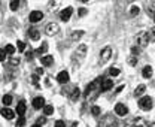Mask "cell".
I'll list each match as a JSON object with an SVG mask.
<instances>
[{"label":"cell","mask_w":155,"mask_h":127,"mask_svg":"<svg viewBox=\"0 0 155 127\" xmlns=\"http://www.w3.org/2000/svg\"><path fill=\"white\" fill-rule=\"evenodd\" d=\"M103 79H96V81H93L90 85L86 87V90H85V97H91V96H94V94H97L99 91H100V82H101Z\"/></svg>","instance_id":"cell-1"},{"label":"cell","mask_w":155,"mask_h":127,"mask_svg":"<svg viewBox=\"0 0 155 127\" xmlns=\"http://www.w3.org/2000/svg\"><path fill=\"white\" fill-rule=\"evenodd\" d=\"M152 106H154L152 97H148V96H145V97L139 99V108H142L143 111H151V109H152Z\"/></svg>","instance_id":"cell-2"},{"label":"cell","mask_w":155,"mask_h":127,"mask_svg":"<svg viewBox=\"0 0 155 127\" xmlns=\"http://www.w3.org/2000/svg\"><path fill=\"white\" fill-rule=\"evenodd\" d=\"M136 40H137V43H139L140 48H145V46L149 43V35H148V32H140V33H137Z\"/></svg>","instance_id":"cell-3"},{"label":"cell","mask_w":155,"mask_h":127,"mask_svg":"<svg viewBox=\"0 0 155 127\" xmlns=\"http://www.w3.org/2000/svg\"><path fill=\"white\" fill-rule=\"evenodd\" d=\"M60 32V27L55 24V22H49L46 27H45V33L48 35V36H54V35H57Z\"/></svg>","instance_id":"cell-4"},{"label":"cell","mask_w":155,"mask_h":127,"mask_svg":"<svg viewBox=\"0 0 155 127\" xmlns=\"http://www.w3.org/2000/svg\"><path fill=\"white\" fill-rule=\"evenodd\" d=\"M72 14H73V8H72V6H69V8H66V9H63V11H61V14H60V18H61V21H64V22H67V21L70 19Z\"/></svg>","instance_id":"cell-5"},{"label":"cell","mask_w":155,"mask_h":127,"mask_svg":"<svg viewBox=\"0 0 155 127\" xmlns=\"http://www.w3.org/2000/svg\"><path fill=\"white\" fill-rule=\"evenodd\" d=\"M110 56H112V48H110V46H106V48L101 51V54H100V61H101V64L106 63V61L110 58Z\"/></svg>","instance_id":"cell-6"},{"label":"cell","mask_w":155,"mask_h":127,"mask_svg":"<svg viewBox=\"0 0 155 127\" xmlns=\"http://www.w3.org/2000/svg\"><path fill=\"white\" fill-rule=\"evenodd\" d=\"M127 112H128V109H127V106H125L124 103H116V105H115V114H116V115L125 117Z\"/></svg>","instance_id":"cell-7"},{"label":"cell","mask_w":155,"mask_h":127,"mask_svg":"<svg viewBox=\"0 0 155 127\" xmlns=\"http://www.w3.org/2000/svg\"><path fill=\"white\" fill-rule=\"evenodd\" d=\"M33 108L34 109H43V106H45V99L43 97H40V96H37V97H34L33 99Z\"/></svg>","instance_id":"cell-8"},{"label":"cell","mask_w":155,"mask_h":127,"mask_svg":"<svg viewBox=\"0 0 155 127\" xmlns=\"http://www.w3.org/2000/svg\"><path fill=\"white\" fill-rule=\"evenodd\" d=\"M57 81L60 84H67L69 82V72L67 70H61L58 75H57Z\"/></svg>","instance_id":"cell-9"},{"label":"cell","mask_w":155,"mask_h":127,"mask_svg":"<svg viewBox=\"0 0 155 127\" xmlns=\"http://www.w3.org/2000/svg\"><path fill=\"white\" fill-rule=\"evenodd\" d=\"M101 126L103 127H118V121L110 115H107V117H104V123H101Z\"/></svg>","instance_id":"cell-10"},{"label":"cell","mask_w":155,"mask_h":127,"mask_svg":"<svg viewBox=\"0 0 155 127\" xmlns=\"http://www.w3.org/2000/svg\"><path fill=\"white\" fill-rule=\"evenodd\" d=\"M42 18H43V14H42L40 11H33V12H30V15H29L30 22H39Z\"/></svg>","instance_id":"cell-11"},{"label":"cell","mask_w":155,"mask_h":127,"mask_svg":"<svg viewBox=\"0 0 155 127\" xmlns=\"http://www.w3.org/2000/svg\"><path fill=\"white\" fill-rule=\"evenodd\" d=\"M112 87H114V81H112V79H103V81H101V85H100V91H101V93L109 91Z\"/></svg>","instance_id":"cell-12"},{"label":"cell","mask_w":155,"mask_h":127,"mask_svg":"<svg viewBox=\"0 0 155 127\" xmlns=\"http://www.w3.org/2000/svg\"><path fill=\"white\" fill-rule=\"evenodd\" d=\"M26 108H27V106H26V102H24V100H19L15 111H16V114H18L19 117H24V114H26Z\"/></svg>","instance_id":"cell-13"},{"label":"cell","mask_w":155,"mask_h":127,"mask_svg":"<svg viewBox=\"0 0 155 127\" xmlns=\"http://www.w3.org/2000/svg\"><path fill=\"white\" fill-rule=\"evenodd\" d=\"M2 115H3L6 120H12V118L15 117V112H14L11 108H6V106H5V108L2 109Z\"/></svg>","instance_id":"cell-14"},{"label":"cell","mask_w":155,"mask_h":127,"mask_svg":"<svg viewBox=\"0 0 155 127\" xmlns=\"http://www.w3.org/2000/svg\"><path fill=\"white\" fill-rule=\"evenodd\" d=\"M40 63H42L43 66H51V64L54 63V57H52V56H43V57L40 58Z\"/></svg>","instance_id":"cell-15"},{"label":"cell","mask_w":155,"mask_h":127,"mask_svg":"<svg viewBox=\"0 0 155 127\" xmlns=\"http://www.w3.org/2000/svg\"><path fill=\"white\" fill-rule=\"evenodd\" d=\"M142 75H143V78L149 79L151 76H152V67H151V66H145L143 70H142Z\"/></svg>","instance_id":"cell-16"},{"label":"cell","mask_w":155,"mask_h":127,"mask_svg":"<svg viewBox=\"0 0 155 127\" xmlns=\"http://www.w3.org/2000/svg\"><path fill=\"white\" fill-rule=\"evenodd\" d=\"M145 91H146V85H145V84H140V85L134 90V96H136V97H140Z\"/></svg>","instance_id":"cell-17"},{"label":"cell","mask_w":155,"mask_h":127,"mask_svg":"<svg viewBox=\"0 0 155 127\" xmlns=\"http://www.w3.org/2000/svg\"><path fill=\"white\" fill-rule=\"evenodd\" d=\"M46 49H48V43L46 42H43L37 49H36V54H39V56H42V54H45L46 53Z\"/></svg>","instance_id":"cell-18"},{"label":"cell","mask_w":155,"mask_h":127,"mask_svg":"<svg viewBox=\"0 0 155 127\" xmlns=\"http://www.w3.org/2000/svg\"><path fill=\"white\" fill-rule=\"evenodd\" d=\"M29 35H30V39H33V40H39V38H40V33L36 29H31L29 32Z\"/></svg>","instance_id":"cell-19"},{"label":"cell","mask_w":155,"mask_h":127,"mask_svg":"<svg viewBox=\"0 0 155 127\" xmlns=\"http://www.w3.org/2000/svg\"><path fill=\"white\" fill-rule=\"evenodd\" d=\"M2 102H3V105L8 108V106L12 103V96H11V94H5V96H3V99H2Z\"/></svg>","instance_id":"cell-20"},{"label":"cell","mask_w":155,"mask_h":127,"mask_svg":"<svg viewBox=\"0 0 155 127\" xmlns=\"http://www.w3.org/2000/svg\"><path fill=\"white\" fill-rule=\"evenodd\" d=\"M86 45H81L79 48H78V54H79V57H85V54H86Z\"/></svg>","instance_id":"cell-21"},{"label":"cell","mask_w":155,"mask_h":127,"mask_svg":"<svg viewBox=\"0 0 155 127\" xmlns=\"http://www.w3.org/2000/svg\"><path fill=\"white\" fill-rule=\"evenodd\" d=\"M52 112H54V108H52L51 105H45V106H43V114H45L46 117H48V115H51Z\"/></svg>","instance_id":"cell-22"},{"label":"cell","mask_w":155,"mask_h":127,"mask_svg":"<svg viewBox=\"0 0 155 127\" xmlns=\"http://www.w3.org/2000/svg\"><path fill=\"white\" fill-rule=\"evenodd\" d=\"M119 72H121V70H119L118 67H110V69H109V75H110V76H118Z\"/></svg>","instance_id":"cell-23"},{"label":"cell","mask_w":155,"mask_h":127,"mask_svg":"<svg viewBox=\"0 0 155 127\" xmlns=\"http://www.w3.org/2000/svg\"><path fill=\"white\" fill-rule=\"evenodd\" d=\"M5 53L14 54V53H15V46H14V45H6V46H5Z\"/></svg>","instance_id":"cell-24"},{"label":"cell","mask_w":155,"mask_h":127,"mask_svg":"<svg viewBox=\"0 0 155 127\" xmlns=\"http://www.w3.org/2000/svg\"><path fill=\"white\" fill-rule=\"evenodd\" d=\"M82 35H84V32H82V30H79V32H73V33H72V39H73V40H78Z\"/></svg>","instance_id":"cell-25"},{"label":"cell","mask_w":155,"mask_h":127,"mask_svg":"<svg viewBox=\"0 0 155 127\" xmlns=\"http://www.w3.org/2000/svg\"><path fill=\"white\" fill-rule=\"evenodd\" d=\"M79 94H81V91H79L78 88H75V90H73V93H72V96H70V99H72V100H78Z\"/></svg>","instance_id":"cell-26"},{"label":"cell","mask_w":155,"mask_h":127,"mask_svg":"<svg viewBox=\"0 0 155 127\" xmlns=\"http://www.w3.org/2000/svg\"><path fill=\"white\" fill-rule=\"evenodd\" d=\"M18 6H19V2H16V0L11 2V5H9V8H11L12 11H16V9H18Z\"/></svg>","instance_id":"cell-27"},{"label":"cell","mask_w":155,"mask_h":127,"mask_svg":"<svg viewBox=\"0 0 155 127\" xmlns=\"http://www.w3.org/2000/svg\"><path fill=\"white\" fill-rule=\"evenodd\" d=\"M148 35H149V39H151L152 42H155V27H152V29L149 30Z\"/></svg>","instance_id":"cell-28"},{"label":"cell","mask_w":155,"mask_h":127,"mask_svg":"<svg viewBox=\"0 0 155 127\" xmlns=\"http://www.w3.org/2000/svg\"><path fill=\"white\" fill-rule=\"evenodd\" d=\"M24 124H26L24 117H19V118H18V123H16V127H24Z\"/></svg>","instance_id":"cell-29"},{"label":"cell","mask_w":155,"mask_h":127,"mask_svg":"<svg viewBox=\"0 0 155 127\" xmlns=\"http://www.w3.org/2000/svg\"><path fill=\"white\" fill-rule=\"evenodd\" d=\"M91 112H93V115L99 117V115H100V108H99V106H93V108H91Z\"/></svg>","instance_id":"cell-30"},{"label":"cell","mask_w":155,"mask_h":127,"mask_svg":"<svg viewBox=\"0 0 155 127\" xmlns=\"http://www.w3.org/2000/svg\"><path fill=\"white\" fill-rule=\"evenodd\" d=\"M16 48H18V51H24V49H26V43L19 40V42L16 43Z\"/></svg>","instance_id":"cell-31"},{"label":"cell","mask_w":155,"mask_h":127,"mask_svg":"<svg viewBox=\"0 0 155 127\" xmlns=\"http://www.w3.org/2000/svg\"><path fill=\"white\" fill-rule=\"evenodd\" d=\"M31 81H33V84L39 88V82H37V81H39V76H37V75H33V76H31Z\"/></svg>","instance_id":"cell-32"},{"label":"cell","mask_w":155,"mask_h":127,"mask_svg":"<svg viewBox=\"0 0 155 127\" xmlns=\"http://www.w3.org/2000/svg\"><path fill=\"white\" fill-rule=\"evenodd\" d=\"M139 11H140V9H139L137 6H133V8H131V15H133V17H136V15L139 14Z\"/></svg>","instance_id":"cell-33"},{"label":"cell","mask_w":155,"mask_h":127,"mask_svg":"<svg viewBox=\"0 0 155 127\" xmlns=\"http://www.w3.org/2000/svg\"><path fill=\"white\" fill-rule=\"evenodd\" d=\"M128 63H130V66H136L137 58H136V57H130V58H128Z\"/></svg>","instance_id":"cell-34"},{"label":"cell","mask_w":155,"mask_h":127,"mask_svg":"<svg viewBox=\"0 0 155 127\" xmlns=\"http://www.w3.org/2000/svg\"><path fill=\"white\" fill-rule=\"evenodd\" d=\"M9 63H11V66H18L19 64V58H11Z\"/></svg>","instance_id":"cell-35"},{"label":"cell","mask_w":155,"mask_h":127,"mask_svg":"<svg viewBox=\"0 0 155 127\" xmlns=\"http://www.w3.org/2000/svg\"><path fill=\"white\" fill-rule=\"evenodd\" d=\"M5 58H6V53H5V49L0 48V61H3Z\"/></svg>","instance_id":"cell-36"},{"label":"cell","mask_w":155,"mask_h":127,"mask_svg":"<svg viewBox=\"0 0 155 127\" xmlns=\"http://www.w3.org/2000/svg\"><path fill=\"white\" fill-rule=\"evenodd\" d=\"M45 123H46V118H45V117H40V118L37 120V124H39V126H42V124H45Z\"/></svg>","instance_id":"cell-37"},{"label":"cell","mask_w":155,"mask_h":127,"mask_svg":"<svg viewBox=\"0 0 155 127\" xmlns=\"http://www.w3.org/2000/svg\"><path fill=\"white\" fill-rule=\"evenodd\" d=\"M55 127H66V123H63L61 120H58V121H55Z\"/></svg>","instance_id":"cell-38"},{"label":"cell","mask_w":155,"mask_h":127,"mask_svg":"<svg viewBox=\"0 0 155 127\" xmlns=\"http://www.w3.org/2000/svg\"><path fill=\"white\" fill-rule=\"evenodd\" d=\"M131 53L136 56V54H139V53H140V49H139L137 46H133V48H131Z\"/></svg>","instance_id":"cell-39"},{"label":"cell","mask_w":155,"mask_h":127,"mask_svg":"<svg viewBox=\"0 0 155 127\" xmlns=\"http://www.w3.org/2000/svg\"><path fill=\"white\" fill-rule=\"evenodd\" d=\"M36 75H37V76H42V75H43V69H42V67H39V69L36 70Z\"/></svg>","instance_id":"cell-40"},{"label":"cell","mask_w":155,"mask_h":127,"mask_svg":"<svg viewBox=\"0 0 155 127\" xmlns=\"http://www.w3.org/2000/svg\"><path fill=\"white\" fill-rule=\"evenodd\" d=\"M79 14H81V17H84V15L86 14V9H84V8H82V9H79Z\"/></svg>","instance_id":"cell-41"},{"label":"cell","mask_w":155,"mask_h":127,"mask_svg":"<svg viewBox=\"0 0 155 127\" xmlns=\"http://www.w3.org/2000/svg\"><path fill=\"white\" fill-rule=\"evenodd\" d=\"M122 88H124V85H119V87L116 88V91H115V93H119V91H122Z\"/></svg>","instance_id":"cell-42"},{"label":"cell","mask_w":155,"mask_h":127,"mask_svg":"<svg viewBox=\"0 0 155 127\" xmlns=\"http://www.w3.org/2000/svg\"><path fill=\"white\" fill-rule=\"evenodd\" d=\"M33 57V53H27V58H31Z\"/></svg>","instance_id":"cell-43"},{"label":"cell","mask_w":155,"mask_h":127,"mask_svg":"<svg viewBox=\"0 0 155 127\" xmlns=\"http://www.w3.org/2000/svg\"><path fill=\"white\" fill-rule=\"evenodd\" d=\"M146 127H155V123H149V124H148Z\"/></svg>","instance_id":"cell-44"},{"label":"cell","mask_w":155,"mask_h":127,"mask_svg":"<svg viewBox=\"0 0 155 127\" xmlns=\"http://www.w3.org/2000/svg\"><path fill=\"white\" fill-rule=\"evenodd\" d=\"M31 127H42V126H39V124H33Z\"/></svg>","instance_id":"cell-45"},{"label":"cell","mask_w":155,"mask_h":127,"mask_svg":"<svg viewBox=\"0 0 155 127\" xmlns=\"http://www.w3.org/2000/svg\"><path fill=\"white\" fill-rule=\"evenodd\" d=\"M154 21H155V14H154Z\"/></svg>","instance_id":"cell-46"},{"label":"cell","mask_w":155,"mask_h":127,"mask_svg":"<svg viewBox=\"0 0 155 127\" xmlns=\"http://www.w3.org/2000/svg\"><path fill=\"white\" fill-rule=\"evenodd\" d=\"M0 3H2V2H0Z\"/></svg>","instance_id":"cell-47"}]
</instances>
